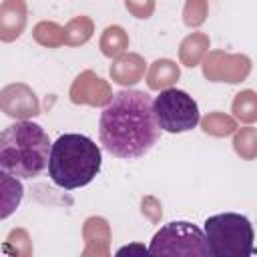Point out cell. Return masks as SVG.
<instances>
[{
    "mask_svg": "<svg viewBox=\"0 0 257 257\" xmlns=\"http://www.w3.org/2000/svg\"><path fill=\"white\" fill-rule=\"evenodd\" d=\"M183 16H185V24L187 26L203 24L205 16H207V0H187Z\"/></svg>",
    "mask_w": 257,
    "mask_h": 257,
    "instance_id": "obj_23",
    "label": "cell"
},
{
    "mask_svg": "<svg viewBox=\"0 0 257 257\" xmlns=\"http://www.w3.org/2000/svg\"><path fill=\"white\" fill-rule=\"evenodd\" d=\"M251 70V60L243 54H227L221 50L209 52L203 72L213 82H241Z\"/></svg>",
    "mask_w": 257,
    "mask_h": 257,
    "instance_id": "obj_7",
    "label": "cell"
},
{
    "mask_svg": "<svg viewBox=\"0 0 257 257\" xmlns=\"http://www.w3.org/2000/svg\"><path fill=\"white\" fill-rule=\"evenodd\" d=\"M124 6L137 18H149L155 10V0H124Z\"/></svg>",
    "mask_w": 257,
    "mask_h": 257,
    "instance_id": "obj_24",
    "label": "cell"
},
{
    "mask_svg": "<svg viewBox=\"0 0 257 257\" xmlns=\"http://www.w3.org/2000/svg\"><path fill=\"white\" fill-rule=\"evenodd\" d=\"M102 155L98 145L76 133L58 137L52 143L48 175L62 189H78L88 185L100 171Z\"/></svg>",
    "mask_w": 257,
    "mask_h": 257,
    "instance_id": "obj_3",
    "label": "cell"
},
{
    "mask_svg": "<svg viewBox=\"0 0 257 257\" xmlns=\"http://www.w3.org/2000/svg\"><path fill=\"white\" fill-rule=\"evenodd\" d=\"M112 92L110 86L96 76L92 70H84L80 72L72 86H70V100L74 104H90V106H104L112 100Z\"/></svg>",
    "mask_w": 257,
    "mask_h": 257,
    "instance_id": "obj_9",
    "label": "cell"
},
{
    "mask_svg": "<svg viewBox=\"0 0 257 257\" xmlns=\"http://www.w3.org/2000/svg\"><path fill=\"white\" fill-rule=\"evenodd\" d=\"M233 147L239 157L253 161L257 157V128H251V126L241 128L233 139Z\"/></svg>",
    "mask_w": 257,
    "mask_h": 257,
    "instance_id": "obj_21",
    "label": "cell"
},
{
    "mask_svg": "<svg viewBox=\"0 0 257 257\" xmlns=\"http://www.w3.org/2000/svg\"><path fill=\"white\" fill-rule=\"evenodd\" d=\"M153 100L143 90H120L100 112V145L118 159H139L159 141Z\"/></svg>",
    "mask_w": 257,
    "mask_h": 257,
    "instance_id": "obj_1",
    "label": "cell"
},
{
    "mask_svg": "<svg viewBox=\"0 0 257 257\" xmlns=\"http://www.w3.org/2000/svg\"><path fill=\"white\" fill-rule=\"evenodd\" d=\"M149 253L171 257H209L211 247L207 243L205 231L187 221H173L155 233L149 245Z\"/></svg>",
    "mask_w": 257,
    "mask_h": 257,
    "instance_id": "obj_5",
    "label": "cell"
},
{
    "mask_svg": "<svg viewBox=\"0 0 257 257\" xmlns=\"http://www.w3.org/2000/svg\"><path fill=\"white\" fill-rule=\"evenodd\" d=\"M0 106L4 114L12 118H28L40 114V104L34 90L22 82L6 84L0 90Z\"/></svg>",
    "mask_w": 257,
    "mask_h": 257,
    "instance_id": "obj_8",
    "label": "cell"
},
{
    "mask_svg": "<svg viewBox=\"0 0 257 257\" xmlns=\"http://www.w3.org/2000/svg\"><path fill=\"white\" fill-rule=\"evenodd\" d=\"M157 122L167 133H187L199 122V106L193 96L179 88L161 90L153 100Z\"/></svg>",
    "mask_w": 257,
    "mask_h": 257,
    "instance_id": "obj_6",
    "label": "cell"
},
{
    "mask_svg": "<svg viewBox=\"0 0 257 257\" xmlns=\"http://www.w3.org/2000/svg\"><path fill=\"white\" fill-rule=\"evenodd\" d=\"M233 112L243 122L257 120V92H253V90L239 92L233 100Z\"/></svg>",
    "mask_w": 257,
    "mask_h": 257,
    "instance_id": "obj_19",
    "label": "cell"
},
{
    "mask_svg": "<svg viewBox=\"0 0 257 257\" xmlns=\"http://www.w3.org/2000/svg\"><path fill=\"white\" fill-rule=\"evenodd\" d=\"M50 151L52 145L46 131L40 124L22 118L2 131L0 167L14 177L32 179L48 167Z\"/></svg>",
    "mask_w": 257,
    "mask_h": 257,
    "instance_id": "obj_2",
    "label": "cell"
},
{
    "mask_svg": "<svg viewBox=\"0 0 257 257\" xmlns=\"http://www.w3.org/2000/svg\"><path fill=\"white\" fill-rule=\"evenodd\" d=\"M203 231L213 257H249L257 253L253 245V227L245 215H213L205 221Z\"/></svg>",
    "mask_w": 257,
    "mask_h": 257,
    "instance_id": "obj_4",
    "label": "cell"
},
{
    "mask_svg": "<svg viewBox=\"0 0 257 257\" xmlns=\"http://www.w3.org/2000/svg\"><path fill=\"white\" fill-rule=\"evenodd\" d=\"M201 126H203V131L207 135H213V137H227V135H231L237 128L235 120L231 116L223 114V112H211V114H207L201 120Z\"/></svg>",
    "mask_w": 257,
    "mask_h": 257,
    "instance_id": "obj_20",
    "label": "cell"
},
{
    "mask_svg": "<svg viewBox=\"0 0 257 257\" xmlns=\"http://www.w3.org/2000/svg\"><path fill=\"white\" fill-rule=\"evenodd\" d=\"M32 36L38 44L48 46V48H56L60 44H64V28H60L56 22H38L32 30Z\"/></svg>",
    "mask_w": 257,
    "mask_h": 257,
    "instance_id": "obj_17",
    "label": "cell"
},
{
    "mask_svg": "<svg viewBox=\"0 0 257 257\" xmlns=\"http://www.w3.org/2000/svg\"><path fill=\"white\" fill-rule=\"evenodd\" d=\"M145 255V253H149V249L145 247V245H141V243H133V245H126V247H120L118 251H116V255Z\"/></svg>",
    "mask_w": 257,
    "mask_h": 257,
    "instance_id": "obj_26",
    "label": "cell"
},
{
    "mask_svg": "<svg viewBox=\"0 0 257 257\" xmlns=\"http://www.w3.org/2000/svg\"><path fill=\"white\" fill-rule=\"evenodd\" d=\"M84 241L86 249L84 255H108V241H110V231L108 223L100 217H90L84 223Z\"/></svg>",
    "mask_w": 257,
    "mask_h": 257,
    "instance_id": "obj_11",
    "label": "cell"
},
{
    "mask_svg": "<svg viewBox=\"0 0 257 257\" xmlns=\"http://www.w3.org/2000/svg\"><path fill=\"white\" fill-rule=\"evenodd\" d=\"M145 74V60L139 54H122L110 66V76L118 84H135Z\"/></svg>",
    "mask_w": 257,
    "mask_h": 257,
    "instance_id": "obj_12",
    "label": "cell"
},
{
    "mask_svg": "<svg viewBox=\"0 0 257 257\" xmlns=\"http://www.w3.org/2000/svg\"><path fill=\"white\" fill-rule=\"evenodd\" d=\"M143 213L149 215L153 221H159V217H161V205L157 203V199H153V197L143 199Z\"/></svg>",
    "mask_w": 257,
    "mask_h": 257,
    "instance_id": "obj_25",
    "label": "cell"
},
{
    "mask_svg": "<svg viewBox=\"0 0 257 257\" xmlns=\"http://www.w3.org/2000/svg\"><path fill=\"white\" fill-rule=\"evenodd\" d=\"M209 48V38L201 32H195L191 36H187L181 44V60L185 66H195L199 64V60L203 58V54L207 52Z\"/></svg>",
    "mask_w": 257,
    "mask_h": 257,
    "instance_id": "obj_14",
    "label": "cell"
},
{
    "mask_svg": "<svg viewBox=\"0 0 257 257\" xmlns=\"http://www.w3.org/2000/svg\"><path fill=\"white\" fill-rule=\"evenodd\" d=\"M128 46V36L120 26H108L100 38V50L104 56H118Z\"/></svg>",
    "mask_w": 257,
    "mask_h": 257,
    "instance_id": "obj_16",
    "label": "cell"
},
{
    "mask_svg": "<svg viewBox=\"0 0 257 257\" xmlns=\"http://www.w3.org/2000/svg\"><path fill=\"white\" fill-rule=\"evenodd\" d=\"M26 26V2L24 0H4L0 6V40H16Z\"/></svg>",
    "mask_w": 257,
    "mask_h": 257,
    "instance_id": "obj_10",
    "label": "cell"
},
{
    "mask_svg": "<svg viewBox=\"0 0 257 257\" xmlns=\"http://www.w3.org/2000/svg\"><path fill=\"white\" fill-rule=\"evenodd\" d=\"M90 36H92V22L86 16H76L64 28V44H70V46L84 44Z\"/></svg>",
    "mask_w": 257,
    "mask_h": 257,
    "instance_id": "obj_18",
    "label": "cell"
},
{
    "mask_svg": "<svg viewBox=\"0 0 257 257\" xmlns=\"http://www.w3.org/2000/svg\"><path fill=\"white\" fill-rule=\"evenodd\" d=\"M177 78H179V66L173 60L163 58V60L153 62L149 76H147V82L153 90H161L163 86H171Z\"/></svg>",
    "mask_w": 257,
    "mask_h": 257,
    "instance_id": "obj_13",
    "label": "cell"
},
{
    "mask_svg": "<svg viewBox=\"0 0 257 257\" xmlns=\"http://www.w3.org/2000/svg\"><path fill=\"white\" fill-rule=\"evenodd\" d=\"M22 185L14 179V175L2 171V219H6L22 201Z\"/></svg>",
    "mask_w": 257,
    "mask_h": 257,
    "instance_id": "obj_15",
    "label": "cell"
},
{
    "mask_svg": "<svg viewBox=\"0 0 257 257\" xmlns=\"http://www.w3.org/2000/svg\"><path fill=\"white\" fill-rule=\"evenodd\" d=\"M6 253H14V255H30L32 253V243L28 239V233L24 229H12L8 239H6Z\"/></svg>",
    "mask_w": 257,
    "mask_h": 257,
    "instance_id": "obj_22",
    "label": "cell"
}]
</instances>
